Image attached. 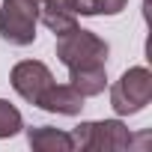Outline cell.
<instances>
[{
	"label": "cell",
	"instance_id": "1",
	"mask_svg": "<svg viewBox=\"0 0 152 152\" xmlns=\"http://www.w3.org/2000/svg\"><path fill=\"white\" fill-rule=\"evenodd\" d=\"M57 60L66 69H84V66H107V42L102 36H96L93 30H81L75 27L63 36H57Z\"/></svg>",
	"mask_w": 152,
	"mask_h": 152
},
{
	"label": "cell",
	"instance_id": "2",
	"mask_svg": "<svg viewBox=\"0 0 152 152\" xmlns=\"http://www.w3.org/2000/svg\"><path fill=\"white\" fill-rule=\"evenodd\" d=\"M152 102V72L146 66H131L110 87V107L116 116H134Z\"/></svg>",
	"mask_w": 152,
	"mask_h": 152
},
{
	"label": "cell",
	"instance_id": "3",
	"mask_svg": "<svg viewBox=\"0 0 152 152\" xmlns=\"http://www.w3.org/2000/svg\"><path fill=\"white\" fill-rule=\"evenodd\" d=\"M72 146L81 152H119L131 146V131L119 119H99V122H81L69 131Z\"/></svg>",
	"mask_w": 152,
	"mask_h": 152
},
{
	"label": "cell",
	"instance_id": "4",
	"mask_svg": "<svg viewBox=\"0 0 152 152\" xmlns=\"http://www.w3.org/2000/svg\"><path fill=\"white\" fill-rule=\"evenodd\" d=\"M39 24V0H3L0 9V36L15 48H27L36 42Z\"/></svg>",
	"mask_w": 152,
	"mask_h": 152
},
{
	"label": "cell",
	"instance_id": "5",
	"mask_svg": "<svg viewBox=\"0 0 152 152\" xmlns=\"http://www.w3.org/2000/svg\"><path fill=\"white\" fill-rule=\"evenodd\" d=\"M9 81H12V90H15L24 102L39 104V96L54 84V75H51V69H48L45 63H39V60H21V63H15Z\"/></svg>",
	"mask_w": 152,
	"mask_h": 152
},
{
	"label": "cell",
	"instance_id": "6",
	"mask_svg": "<svg viewBox=\"0 0 152 152\" xmlns=\"http://www.w3.org/2000/svg\"><path fill=\"white\" fill-rule=\"evenodd\" d=\"M36 107H42L48 113H60V116H78L84 110V96L75 90L72 84H51L39 96V104Z\"/></svg>",
	"mask_w": 152,
	"mask_h": 152
},
{
	"label": "cell",
	"instance_id": "7",
	"mask_svg": "<svg viewBox=\"0 0 152 152\" xmlns=\"http://www.w3.org/2000/svg\"><path fill=\"white\" fill-rule=\"evenodd\" d=\"M27 143L36 152H75L69 131H60L54 125H36L27 128Z\"/></svg>",
	"mask_w": 152,
	"mask_h": 152
},
{
	"label": "cell",
	"instance_id": "8",
	"mask_svg": "<svg viewBox=\"0 0 152 152\" xmlns=\"http://www.w3.org/2000/svg\"><path fill=\"white\" fill-rule=\"evenodd\" d=\"M69 84L78 90L84 99L102 96L107 87V66H84V69H69Z\"/></svg>",
	"mask_w": 152,
	"mask_h": 152
},
{
	"label": "cell",
	"instance_id": "9",
	"mask_svg": "<svg viewBox=\"0 0 152 152\" xmlns=\"http://www.w3.org/2000/svg\"><path fill=\"white\" fill-rule=\"evenodd\" d=\"M39 21H42L54 36H63V33H69V30L78 27V15H75V12L54 9V6H39Z\"/></svg>",
	"mask_w": 152,
	"mask_h": 152
},
{
	"label": "cell",
	"instance_id": "10",
	"mask_svg": "<svg viewBox=\"0 0 152 152\" xmlns=\"http://www.w3.org/2000/svg\"><path fill=\"white\" fill-rule=\"evenodd\" d=\"M128 6V0H78L75 12L78 15H119Z\"/></svg>",
	"mask_w": 152,
	"mask_h": 152
},
{
	"label": "cell",
	"instance_id": "11",
	"mask_svg": "<svg viewBox=\"0 0 152 152\" xmlns=\"http://www.w3.org/2000/svg\"><path fill=\"white\" fill-rule=\"evenodd\" d=\"M21 128H24L21 110H18L12 102L0 99V140H6V137H15Z\"/></svg>",
	"mask_w": 152,
	"mask_h": 152
},
{
	"label": "cell",
	"instance_id": "12",
	"mask_svg": "<svg viewBox=\"0 0 152 152\" xmlns=\"http://www.w3.org/2000/svg\"><path fill=\"white\" fill-rule=\"evenodd\" d=\"M75 3L78 0H39V6H54V9H66V12H75Z\"/></svg>",
	"mask_w": 152,
	"mask_h": 152
}]
</instances>
